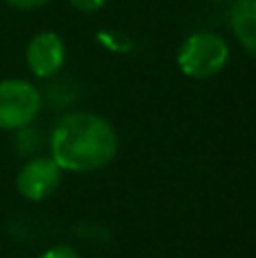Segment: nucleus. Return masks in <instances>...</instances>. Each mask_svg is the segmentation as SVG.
<instances>
[{"label": "nucleus", "instance_id": "nucleus-1", "mask_svg": "<svg viewBox=\"0 0 256 258\" xmlns=\"http://www.w3.org/2000/svg\"><path fill=\"white\" fill-rule=\"evenodd\" d=\"M118 136L111 122L95 113L63 116L50 136V156L68 172H93L111 163Z\"/></svg>", "mask_w": 256, "mask_h": 258}, {"label": "nucleus", "instance_id": "nucleus-10", "mask_svg": "<svg viewBox=\"0 0 256 258\" xmlns=\"http://www.w3.org/2000/svg\"><path fill=\"white\" fill-rule=\"evenodd\" d=\"M218 3H225V0H218Z\"/></svg>", "mask_w": 256, "mask_h": 258}, {"label": "nucleus", "instance_id": "nucleus-5", "mask_svg": "<svg viewBox=\"0 0 256 258\" xmlns=\"http://www.w3.org/2000/svg\"><path fill=\"white\" fill-rule=\"evenodd\" d=\"M25 57L32 75L48 80V77L57 75L61 71L63 59H66V48H63V41L54 32H39L27 43Z\"/></svg>", "mask_w": 256, "mask_h": 258}, {"label": "nucleus", "instance_id": "nucleus-2", "mask_svg": "<svg viewBox=\"0 0 256 258\" xmlns=\"http://www.w3.org/2000/svg\"><path fill=\"white\" fill-rule=\"evenodd\" d=\"M229 61V45L225 39L211 32L190 34L177 52V66L186 77L209 80L218 75Z\"/></svg>", "mask_w": 256, "mask_h": 258}, {"label": "nucleus", "instance_id": "nucleus-9", "mask_svg": "<svg viewBox=\"0 0 256 258\" xmlns=\"http://www.w3.org/2000/svg\"><path fill=\"white\" fill-rule=\"evenodd\" d=\"M5 3L16 9H36V7H41V5H45L48 0H5Z\"/></svg>", "mask_w": 256, "mask_h": 258}, {"label": "nucleus", "instance_id": "nucleus-4", "mask_svg": "<svg viewBox=\"0 0 256 258\" xmlns=\"http://www.w3.org/2000/svg\"><path fill=\"white\" fill-rule=\"evenodd\" d=\"M61 183V168L52 161V156H39L32 159L21 168L16 177V188L25 200L43 202L54 195Z\"/></svg>", "mask_w": 256, "mask_h": 258}, {"label": "nucleus", "instance_id": "nucleus-6", "mask_svg": "<svg viewBox=\"0 0 256 258\" xmlns=\"http://www.w3.org/2000/svg\"><path fill=\"white\" fill-rule=\"evenodd\" d=\"M229 23L240 45L256 57V0H236L229 12Z\"/></svg>", "mask_w": 256, "mask_h": 258}, {"label": "nucleus", "instance_id": "nucleus-7", "mask_svg": "<svg viewBox=\"0 0 256 258\" xmlns=\"http://www.w3.org/2000/svg\"><path fill=\"white\" fill-rule=\"evenodd\" d=\"M39 258H80V254H77L73 247H68V245H57V247L45 249Z\"/></svg>", "mask_w": 256, "mask_h": 258}, {"label": "nucleus", "instance_id": "nucleus-8", "mask_svg": "<svg viewBox=\"0 0 256 258\" xmlns=\"http://www.w3.org/2000/svg\"><path fill=\"white\" fill-rule=\"evenodd\" d=\"M68 3H71L75 9H80V12L91 14V12H98V9H102L107 0H68Z\"/></svg>", "mask_w": 256, "mask_h": 258}, {"label": "nucleus", "instance_id": "nucleus-3", "mask_svg": "<svg viewBox=\"0 0 256 258\" xmlns=\"http://www.w3.org/2000/svg\"><path fill=\"white\" fill-rule=\"evenodd\" d=\"M41 109V95L25 80L0 82V129H21L30 125Z\"/></svg>", "mask_w": 256, "mask_h": 258}]
</instances>
